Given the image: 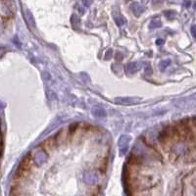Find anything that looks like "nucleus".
Here are the masks:
<instances>
[{
  "instance_id": "obj_1",
  "label": "nucleus",
  "mask_w": 196,
  "mask_h": 196,
  "mask_svg": "<svg viewBox=\"0 0 196 196\" xmlns=\"http://www.w3.org/2000/svg\"><path fill=\"white\" fill-rule=\"evenodd\" d=\"M31 159L33 160V162H35L37 166L43 165L47 161V158H48V155H47L46 151L39 147L35 148V149L31 152Z\"/></svg>"
},
{
  "instance_id": "obj_2",
  "label": "nucleus",
  "mask_w": 196,
  "mask_h": 196,
  "mask_svg": "<svg viewBox=\"0 0 196 196\" xmlns=\"http://www.w3.org/2000/svg\"><path fill=\"white\" fill-rule=\"evenodd\" d=\"M130 141H131V137L128 136H122L119 139V148H120V152L121 154L123 155L127 151V148H128V144H130Z\"/></svg>"
},
{
  "instance_id": "obj_3",
  "label": "nucleus",
  "mask_w": 196,
  "mask_h": 196,
  "mask_svg": "<svg viewBox=\"0 0 196 196\" xmlns=\"http://www.w3.org/2000/svg\"><path fill=\"white\" fill-rule=\"evenodd\" d=\"M141 101V98L138 97H118L115 98V102L120 103V104H133V103H138Z\"/></svg>"
},
{
  "instance_id": "obj_4",
  "label": "nucleus",
  "mask_w": 196,
  "mask_h": 196,
  "mask_svg": "<svg viewBox=\"0 0 196 196\" xmlns=\"http://www.w3.org/2000/svg\"><path fill=\"white\" fill-rule=\"evenodd\" d=\"M112 15H113V19H114L115 23L117 24V26H122L125 24H127V19L121 14L119 10H114L113 13H112Z\"/></svg>"
},
{
  "instance_id": "obj_5",
  "label": "nucleus",
  "mask_w": 196,
  "mask_h": 196,
  "mask_svg": "<svg viewBox=\"0 0 196 196\" xmlns=\"http://www.w3.org/2000/svg\"><path fill=\"white\" fill-rule=\"evenodd\" d=\"M91 113H92L93 116H94V117H96V118H104V117L107 116V112H106V110L104 109V108L99 107V106L93 107Z\"/></svg>"
},
{
  "instance_id": "obj_6",
  "label": "nucleus",
  "mask_w": 196,
  "mask_h": 196,
  "mask_svg": "<svg viewBox=\"0 0 196 196\" xmlns=\"http://www.w3.org/2000/svg\"><path fill=\"white\" fill-rule=\"evenodd\" d=\"M139 69V65L136 63V62H131V63H128L127 66H126V73L128 74V75H131V74H134V73H136Z\"/></svg>"
},
{
  "instance_id": "obj_7",
  "label": "nucleus",
  "mask_w": 196,
  "mask_h": 196,
  "mask_svg": "<svg viewBox=\"0 0 196 196\" xmlns=\"http://www.w3.org/2000/svg\"><path fill=\"white\" fill-rule=\"evenodd\" d=\"M131 9L136 17H139L141 13L143 12V7L139 3H136V2H134L131 5Z\"/></svg>"
},
{
  "instance_id": "obj_8",
  "label": "nucleus",
  "mask_w": 196,
  "mask_h": 196,
  "mask_svg": "<svg viewBox=\"0 0 196 196\" xmlns=\"http://www.w3.org/2000/svg\"><path fill=\"white\" fill-rule=\"evenodd\" d=\"M25 15H26L25 16L26 21V23H28V25L31 26V28H36V22H35V19H33L31 12L30 10H26Z\"/></svg>"
},
{
  "instance_id": "obj_9",
  "label": "nucleus",
  "mask_w": 196,
  "mask_h": 196,
  "mask_svg": "<svg viewBox=\"0 0 196 196\" xmlns=\"http://www.w3.org/2000/svg\"><path fill=\"white\" fill-rule=\"evenodd\" d=\"M71 24H72V26L75 29H78L79 24H80V19H79V17L77 16L76 14H73L72 17H71Z\"/></svg>"
},
{
  "instance_id": "obj_10",
  "label": "nucleus",
  "mask_w": 196,
  "mask_h": 196,
  "mask_svg": "<svg viewBox=\"0 0 196 196\" xmlns=\"http://www.w3.org/2000/svg\"><path fill=\"white\" fill-rule=\"evenodd\" d=\"M160 26H162V23H161V21H160V19H159V18L153 19L152 21L150 22V24H149V29H150V30L157 29V28H160Z\"/></svg>"
},
{
  "instance_id": "obj_11",
  "label": "nucleus",
  "mask_w": 196,
  "mask_h": 196,
  "mask_svg": "<svg viewBox=\"0 0 196 196\" xmlns=\"http://www.w3.org/2000/svg\"><path fill=\"white\" fill-rule=\"evenodd\" d=\"M96 177H95V174H94V173H87L86 174V178H85V181L87 182V184H94V182L96 181Z\"/></svg>"
},
{
  "instance_id": "obj_12",
  "label": "nucleus",
  "mask_w": 196,
  "mask_h": 196,
  "mask_svg": "<svg viewBox=\"0 0 196 196\" xmlns=\"http://www.w3.org/2000/svg\"><path fill=\"white\" fill-rule=\"evenodd\" d=\"M171 64V60H163V61H161L160 62V64H159V68H160V70L161 71H164L167 67Z\"/></svg>"
},
{
  "instance_id": "obj_13",
  "label": "nucleus",
  "mask_w": 196,
  "mask_h": 196,
  "mask_svg": "<svg viewBox=\"0 0 196 196\" xmlns=\"http://www.w3.org/2000/svg\"><path fill=\"white\" fill-rule=\"evenodd\" d=\"M164 15L166 16L167 19H169V20H173V19L174 18L175 13H174V11H172V10H167V11L164 12Z\"/></svg>"
},
{
  "instance_id": "obj_14",
  "label": "nucleus",
  "mask_w": 196,
  "mask_h": 196,
  "mask_svg": "<svg viewBox=\"0 0 196 196\" xmlns=\"http://www.w3.org/2000/svg\"><path fill=\"white\" fill-rule=\"evenodd\" d=\"M112 54H113V49H109L107 52H106V56H105V59L106 60H109L111 57H112Z\"/></svg>"
},
{
  "instance_id": "obj_15",
  "label": "nucleus",
  "mask_w": 196,
  "mask_h": 196,
  "mask_svg": "<svg viewBox=\"0 0 196 196\" xmlns=\"http://www.w3.org/2000/svg\"><path fill=\"white\" fill-rule=\"evenodd\" d=\"M92 1L93 0H83V3H84V5L85 6V7H89V6L91 5V3H92Z\"/></svg>"
},
{
  "instance_id": "obj_16",
  "label": "nucleus",
  "mask_w": 196,
  "mask_h": 196,
  "mask_svg": "<svg viewBox=\"0 0 196 196\" xmlns=\"http://www.w3.org/2000/svg\"><path fill=\"white\" fill-rule=\"evenodd\" d=\"M145 73L147 75H151L152 74V69H151V66L150 65H147L146 68H145Z\"/></svg>"
},
{
  "instance_id": "obj_17",
  "label": "nucleus",
  "mask_w": 196,
  "mask_h": 196,
  "mask_svg": "<svg viewBox=\"0 0 196 196\" xmlns=\"http://www.w3.org/2000/svg\"><path fill=\"white\" fill-rule=\"evenodd\" d=\"M191 33H192L193 37L196 39V26H191Z\"/></svg>"
},
{
  "instance_id": "obj_18",
  "label": "nucleus",
  "mask_w": 196,
  "mask_h": 196,
  "mask_svg": "<svg viewBox=\"0 0 196 196\" xmlns=\"http://www.w3.org/2000/svg\"><path fill=\"white\" fill-rule=\"evenodd\" d=\"M165 43V39H162V38H159L156 40V44L157 45H162V44H164Z\"/></svg>"
},
{
  "instance_id": "obj_19",
  "label": "nucleus",
  "mask_w": 196,
  "mask_h": 196,
  "mask_svg": "<svg viewBox=\"0 0 196 196\" xmlns=\"http://www.w3.org/2000/svg\"><path fill=\"white\" fill-rule=\"evenodd\" d=\"M76 128H77V124L72 125V127H70V132H74V131H75Z\"/></svg>"
},
{
  "instance_id": "obj_20",
  "label": "nucleus",
  "mask_w": 196,
  "mask_h": 196,
  "mask_svg": "<svg viewBox=\"0 0 196 196\" xmlns=\"http://www.w3.org/2000/svg\"><path fill=\"white\" fill-rule=\"evenodd\" d=\"M191 2H190V0H184V6L186 8H188L189 6H190Z\"/></svg>"
},
{
  "instance_id": "obj_21",
  "label": "nucleus",
  "mask_w": 196,
  "mask_h": 196,
  "mask_svg": "<svg viewBox=\"0 0 196 196\" xmlns=\"http://www.w3.org/2000/svg\"><path fill=\"white\" fill-rule=\"evenodd\" d=\"M164 1H165V0H152V2L154 4H160V3L164 2Z\"/></svg>"
},
{
  "instance_id": "obj_22",
  "label": "nucleus",
  "mask_w": 196,
  "mask_h": 196,
  "mask_svg": "<svg viewBox=\"0 0 196 196\" xmlns=\"http://www.w3.org/2000/svg\"><path fill=\"white\" fill-rule=\"evenodd\" d=\"M14 42H15V44L17 43L19 47H20V46H21V43H20V42H19V40H18V37H15V38H14Z\"/></svg>"
},
{
  "instance_id": "obj_23",
  "label": "nucleus",
  "mask_w": 196,
  "mask_h": 196,
  "mask_svg": "<svg viewBox=\"0 0 196 196\" xmlns=\"http://www.w3.org/2000/svg\"><path fill=\"white\" fill-rule=\"evenodd\" d=\"M194 8H195V10H196V2H195V4H194Z\"/></svg>"
}]
</instances>
